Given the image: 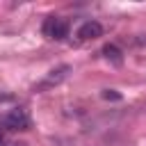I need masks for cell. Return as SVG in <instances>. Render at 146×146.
I'll use <instances>...</instances> for the list:
<instances>
[{"instance_id": "1", "label": "cell", "mask_w": 146, "mask_h": 146, "mask_svg": "<svg viewBox=\"0 0 146 146\" xmlns=\"http://www.w3.org/2000/svg\"><path fill=\"white\" fill-rule=\"evenodd\" d=\"M2 125L11 132V130H30V125H32V121H30V114H27V110H23V107H18V110H11L5 119H2Z\"/></svg>"}, {"instance_id": "2", "label": "cell", "mask_w": 146, "mask_h": 146, "mask_svg": "<svg viewBox=\"0 0 146 146\" xmlns=\"http://www.w3.org/2000/svg\"><path fill=\"white\" fill-rule=\"evenodd\" d=\"M43 34L48 39H55V41L66 39L68 36V21L66 18H57V16H50L43 23Z\"/></svg>"}, {"instance_id": "3", "label": "cell", "mask_w": 146, "mask_h": 146, "mask_svg": "<svg viewBox=\"0 0 146 146\" xmlns=\"http://www.w3.org/2000/svg\"><path fill=\"white\" fill-rule=\"evenodd\" d=\"M68 73H71V66H68V64H62V66L52 68V71L43 78V82H39V84H36V89H39V91H43V89H52V87L62 84V82L68 78Z\"/></svg>"}, {"instance_id": "4", "label": "cell", "mask_w": 146, "mask_h": 146, "mask_svg": "<svg viewBox=\"0 0 146 146\" xmlns=\"http://www.w3.org/2000/svg\"><path fill=\"white\" fill-rule=\"evenodd\" d=\"M100 34H103V25H100L98 21H87V23H82L80 30H78V39H80V41H94V39H98Z\"/></svg>"}, {"instance_id": "5", "label": "cell", "mask_w": 146, "mask_h": 146, "mask_svg": "<svg viewBox=\"0 0 146 146\" xmlns=\"http://www.w3.org/2000/svg\"><path fill=\"white\" fill-rule=\"evenodd\" d=\"M103 55H105V59L112 62L114 66H121V64H123V52H121L114 43H107V46L103 48Z\"/></svg>"}, {"instance_id": "6", "label": "cell", "mask_w": 146, "mask_h": 146, "mask_svg": "<svg viewBox=\"0 0 146 146\" xmlns=\"http://www.w3.org/2000/svg\"><path fill=\"white\" fill-rule=\"evenodd\" d=\"M105 100H121V94L119 91H114V89H103V94H100Z\"/></svg>"}, {"instance_id": "7", "label": "cell", "mask_w": 146, "mask_h": 146, "mask_svg": "<svg viewBox=\"0 0 146 146\" xmlns=\"http://www.w3.org/2000/svg\"><path fill=\"white\" fill-rule=\"evenodd\" d=\"M7 135H9V130L0 123V146H7Z\"/></svg>"}, {"instance_id": "8", "label": "cell", "mask_w": 146, "mask_h": 146, "mask_svg": "<svg viewBox=\"0 0 146 146\" xmlns=\"http://www.w3.org/2000/svg\"><path fill=\"white\" fill-rule=\"evenodd\" d=\"M5 100H11V96L9 94H0V103H5Z\"/></svg>"}, {"instance_id": "9", "label": "cell", "mask_w": 146, "mask_h": 146, "mask_svg": "<svg viewBox=\"0 0 146 146\" xmlns=\"http://www.w3.org/2000/svg\"><path fill=\"white\" fill-rule=\"evenodd\" d=\"M7 146H25V144H21V141H11V144H7Z\"/></svg>"}]
</instances>
